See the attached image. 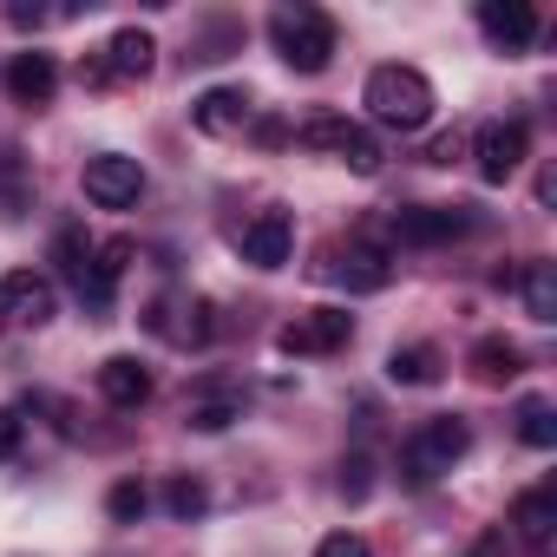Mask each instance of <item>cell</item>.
<instances>
[{
  "mask_svg": "<svg viewBox=\"0 0 557 557\" xmlns=\"http://www.w3.org/2000/svg\"><path fill=\"white\" fill-rule=\"evenodd\" d=\"M466 557H511V537H505V524H492V531H479Z\"/></svg>",
  "mask_w": 557,
  "mask_h": 557,
  "instance_id": "obj_30",
  "label": "cell"
},
{
  "mask_svg": "<svg viewBox=\"0 0 557 557\" xmlns=\"http://www.w3.org/2000/svg\"><path fill=\"white\" fill-rule=\"evenodd\" d=\"M459 158V132H446V138H433V151H426V164H453Z\"/></svg>",
  "mask_w": 557,
  "mask_h": 557,
  "instance_id": "obj_32",
  "label": "cell"
},
{
  "mask_svg": "<svg viewBox=\"0 0 557 557\" xmlns=\"http://www.w3.org/2000/svg\"><path fill=\"white\" fill-rule=\"evenodd\" d=\"M99 400L119 407V413L145 407V400H151V368H145L138 355H112V361H99Z\"/></svg>",
  "mask_w": 557,
  "mask_h": 557,
  "instance_id": "obj_17",
  "label": "cell"
},
{
  "mask_svg": "<svg viewBox=\"0 0 557 557\" xmlns=\"http://www.w3.org/2000/svg\"><path fill=\"white\" fill-rule=\"evenodd\" d=\"M145 322H151L171 348H203V342L216 335V315H210V302H203V296H158Z\"/></svg>",
  "mask_w": 557,
  "mask_h": 557,
  "instance_id": "obj_10",
  "label": "cell"
},
{
  "mask_svg": "<svg viewBox=\"0 0 557 557\" xmlns=\"http://www.w3.org/2000/svg\"><path fill=\"white\" fill-rule=\"evenodd\" d=\"M361 106L374 112V125H387V132H420L426 119H433V79L420 73V66H374L368 73V86H361Z\"/></svg>",
  "mask_w": 557,
  "mask_h": 557,
  "instance_id": "obj_2",
  "label": "cell"
},
{
  "mask_svg": "<svg viewBox=\"0 0 557 557\" xmlns=\"http://www.w3.org/2000/svg\"><path fill=\"white\" fill-rule=\"evenodd\" d=\"M79 184H86V203H99V210H132V203L145 197V164L125 158V151H99V158H86Z\"/></svg>",
  "mask_w": 557,
  "mask_h": 557,
  "instance_id": "obj_7",
  "label": "cell"
},
{
  "mask_svg": "<svg viewBox=\"0 0 557 557\" xmlns=\"http://www.w3.org/2000/svg\"><path fill=\"white\" fill-rule=\"evenodd\" d=\"M269 40L283 53V66H296V73H329V60H335V21L322 8H302V0L269 14Z\"/></svg>",
  "mask_w": 557,
  "mask_h": 557,
  "instance_id": "obj_4",
  "label": "cell"
},
{
  "mask_svg": "<svg viewBox=\"0 0 557 557\" xmlns=\"http://www.w3.org/2000/svg\"><path fill=\"white\" fill-rule=\"evenodd\" d=\"M125 256H132V243H92L86 230H60L53 236V262H60V275L73 283V296H79L86 315H106L112 309V289H119V275H125Z\"/></svg>",
  "mask_w": 557,
  "mask_h": 557,
  "instance_id": "obj_1",
  "label": "cell"
},
{
  "mask_svg": "<svg viewBox=\"0 0 557 557\" xmlns=\"http://www.w3.org/2000/svg\"><path fill=\"white\" fill-rule=\"evenodd\" d=\"M236 420H243V387H230V381H203L190 394V407H184V426L190 433H223Z\"/></svg>",
  "mask_w": 557,
  "mask_h": 557,
  "instance_id": "obj_18",
  "label": "cell"
},
{
  "mask_svg": "<svg viewBox=\"0 0 557 557\" xmlns=\"http://www.w3.org/2000/svg\"><path fill=\"white\" fill-rule=\"evenodd\" d=\"M511 524H518V537L524 544H550V531H557V485H531V492H518V505H511Z\"/></svg>",
  "mask_w": 557,
  "mask_h": 557,
  "instance_id": "obj_21",
  "label": "cell"
},
{
  "mask_svg": "<svg viewBox=\"0 0 557 557\" xmlns=\"http://www.w3.org/2000/svg\"><path fill=\"white\" fill-rule=\"evenodd\" d=\"M8 92H14V106H47L53 92H60V60L53 53H14V66H8Z\"/></svg>",
  "mask_w": 557,
  "mask_h": 557,
  "instance_id": "obj_19",
  "label": "cell"
},
{
  "mask_svg": "<svg viewBox=\"0 0 557 557\" xmlns=\"http://www.w3.org/2000/svg\"><path fill=\"white\" fill-rule=\"evenodd\" d=\"M440 374H446V355L433 342H407V348L387 355V381L394 387H440Z\"/></svg>",
  "mask_w": 557,
  "mask_h": 557,
  "instance_id": "obj_20",
  "label": "cell"
},
{
  "mask_svg": "<svg viewBox=\"0 0 557 557\" xmlns=\"http://www.w3.org/2000/svg\"><path fill=\"white\" fill-rule=\"evenodd\" d=\"M511 283H518L531 322H557V262H524Z\"/></svg>",
  "mask_w": 557,
  "mask_h": 557,
  "instance_id": "obj_22",
  "label": "cell"
},
{
  "mask_svg": "<svg viewBox=\"0 0 557 557\" xmlns=\"http://www.w3.org/2000/svg\"><path fill=\"white\" fill-rule=\"evenodd\" d=\"M60 315V296L47 275L34 269H14V275H0V322H14V329H47Z\"/></svg>",
  "mask_w": 557,
  "mask_h": 557,
  "instance_id": "obj_9",
  "label": "cell"
},
{
  "mask_svg": "<svg viewBox=\"0 0 557 557\" xmlns=\"http://www.w3.org/2000/svg\"><path fill=\"white\" fill-rule=\"evenodd\" d=\"M518 368H524L518 342H505V335H479V342H472V374H479L485 387H505V381H518Z\"/></svg>",
  "mask_w": 557,
  "mask_h": 557,
  "instance_id": "obj_23",
  "label": "cell"
},
{
  "mask_svg": "<svg viewBox=\"0 0 557 557\" xmlns=\"http://www.w3.org/2000/svg\"><path fill=\"white\" fill-rule=\"evenodd\" d=\"M106 511H112V518H119V524H138V518H145V511H151V492H145V485H138V479H119V485H112V492H106Z\"/></svg>",
  "mask_w": 557,
  "mask_h": 557,
  "instance_id": "obj_27",
  "label": "cell"
},
{
  "mask_svg": "<svg viewBox=\"0 0 557 557\" xmlns=\"http://www.w3.org/2000/svg\"><path fill=\"white\" fill-rule=\"evenodd\" d=\"M348 342H355V315H348V309H309V315H296V322L275 329V348L296 355V361L335 355V348H348Z\"/></svg>",
  "mask_w": 557,
  "mask_h": 557,
  "instance_id": "obj_6",
  "label": "cell"
},
{
  "mask_svg": "<svg viewBox=\"0 0 557 557\" xmlns=\"http://www.w3.org/2000/svg\"><path fill=\"white\" fill-rule=\"evenodd\" d=\"M164 511H171V518H203V511H210V485L190 479V472H177V479L164 485Z\"/></svg>",
  "mask_w": 557,
  "mask_h": 557,
  "instance_id": "obj_26",
  "label": "cell"
},
{
  "mask_svg": "<svg viewBox=\"0 0 557 557\" xmlns=\"http://www.w3.org/2000/svg\"><path fill=\"white\" fill-rule=\"evenodd\" d=\"M151 66H158V40H151L145 27H119L86 79H92V86H106V79H145Z\"/></svg>",
  "mask_w": 557,
  "mask_h": 557,
  "instance_id": "obj_13",
  "label": "cell"
},
{
  "mask_svg": "<svg viewBox=\"0 0 557 557\" xmlns=\"http://www.w3.org/2000/svg\"><path fill=\"white\" fill-rule=\"evenodd\" d=\"M302 145H309V151L342 158L355 177H374V171H381V145H374V132H361V125H355V119H342V112L309 119V125H302Z\"/></svg>",
  "mask_w": 557,
  "mask_h": 557,
  "instance_id": "obj_5",
  "label": "cell"
},
{
  "mask_svg": "<svg viewBox=\"0 0 557 557\" xmlns=\"http://www.w3.org/2000/svg\"><path fill=\"white\" fill-rule=\"evenodd\" d=\"M368 492H374V459H368V453H348V459H342V498L361 505Z\"/></svg>",
  "mask_w": 557,
  "mask_h": 557,
  "instance_id": "obj_28",
  "label": "cell"
},
{
  "mask_svg": "<svg viewBox=\"0 0 557 557\" xmlns=\"http://www.w3.org/2000/svg\"><path fill=\"white\" fill-rule=\"evenodd\" d=\"M21 453V413H8V407H0V466H8Z\"/></svg>",
  "mask_w": 557,
  "mask_h": 557,
  "instance_id": "obj_31",
  "label": "cell"
},
{
  "mask_svg": "<svg viewBox=\"0 0 557 557\" xmlns=\"http://www.w3.org/2000/svg\"><path fill=\"white\" fill-rule=\"evenodd\" d=\"M27 197H34V171H27V158H21L14 138H0V203L27 210Z\"/></svg>",
  "mask_w": 557,
  "mask_h": 557,
  "instance_id": "obj_25",
  "label": "cell"
},
{
  "mask_svg": "<svg viewBox=\"0 0 557 557\" xmlns=\"http://www.w3.org/2000/svg\"><path fill=\"white\" fill-rule=\"evenodd\" d=\"M479 34L498 53H524L537 40V8L531 0H479Z\"/></svg>",
  "mask_w": 557,
  "mask_h": 557,
  "instance_id": "obj_15",
  "label": "cell"
},
{
  "mask_svg": "<svg viewBox=\"0 0 557 557\" xmlns=\"http://www.w3.org/2000/svg\"><path fill=\"white\" fill-rule=\"evenodd\" d=\"M466 230H472V216H466L459 203H413V210H394V236L413 243V249L453 243V236H466Z\"/></svg>",
  "mask_w": 557,
  "mask_h": 557,
  "instance_id": "obj_14",
  "label": "cell"
},
{
  "mask_svg": "<svg viewBox=\"0 0 557 557\" xmlns=\"http://www.w3.org/2000/svg\"><path fill=\"white\" fill-rule=\"evenodd\" d=\"M518 440H524L531 453H550V446H557V413H550L544 394H524V400H518Z\"/></svg>",
  "mask_w": 557,
  "mask_h": 557,
  "instance_id": "obj_24",
  "label": "cell"
},
{
  "mask_svg": "<svg viewBox=\"0 0 557 557\" xmlns=\"http://www.w3.org/2000/svg\"><path fill=\"white\" fill-rule=\"evenodd\" d=\"M466 446H472V426H466L459 413H433L426 426L407 433V446H400V479H407V485H433V479H446V472L466 459Z\"/></svg>",
  "mask_w": 557,
  "mask_h": 557,
  "instance_id": "obj_3",
  "label": "cell"
},
{
  "mask_svg": "<svg viewBox=\"0 0 557 557\" xmlns=\"http://www.w3.org/2000/svg\"><path fill=\"white\" fill-rule=\"evenodd\" d=\"M329 283H342L348 296H381L387 283H394V262H387V249H374V243H348V249H335L329 256Z\"/></svg>",
  "mask_w": 557,
  "mask_h": 557,
  "instance_id": "obj_12",
  "label": "cell"
},
{
  "mask_svg": "<svg viewBox=\"0 0 557 557\" xmlns=\"http://www.w3.org/2000/svg\"><path fill=\"white\" fill-rule=\"evenodd\" d=\"M249 112H256V106H249L243 86H210V92L190 99V125H197L203 138H230V132H243Z\"/></svg>",
  "mask_w": 557,
  "mask_h": 557,
  "instance_id": "obj_16",
  "label": "cell"
},
{
  "mask_svg": "<svg viewBox=\"0 0 557 557\" xmlns=\"http://www.w3.org/2000/svg\"><path fill=\"white\" fill-rule=\"evenodd\" d=\"M315 557H374V550H368L361 531H329V537L315 544Z\"/></svg>",
  "mask_w": 557,
  "mask_h": 557,
  "instance_id": "obj_29",
  "label": "cell"
},
{
  "mask_svg": "<svg viewBox=\"0 0 557 557\" xmlns=\"http://www.w3.org/2000/svg\"><path fill=\"white\" fill-rule=\"evenodd\" d=\"M236 249H243L249 269H283V262L296 256V216H289V210H262V216H249L243 236H236Z\"/></svg>",
  "mask_w": 557,
  "mask_h": 557,
  "instance_id": "obj_11",
  "label": "cell"
},
{
  "mask_svg": "<svg viewBox=\"0 0 557 557\" xmlns=\"http://www.w3.org/2000/svg\"><path fill=\"white\" fill-rule=\"evenodd\" d=\"M524 158H531V132H524V119H492V125H479V138H472V164H479L485 184L518 177Z\"/></svg>",
  "mask_w": 557,
  "mask_h": 557,
  "instance_id": "obj_8",
  "label": "cell"
}]
</instances>
